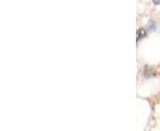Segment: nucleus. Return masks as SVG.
Returning <instances> with one entry per match:
<instances>
[{
	"mask_svg": "<svg viewBox=\"0 0 160 131\" xmlns=\"http://www.w3.org/2000/svg\"><path fill=\"white\" fill-rule=\"evenodd\" d=\"M153 3L157 6H160V0H153Z\"/></svg>",
	"mask_w": 160,
	"mask_h": 131,
	"instance_id": "nucleus-3",
	"label": "nucleus"
},
{
	"mask_svg": "<svg viewBox=\"0 0 160 131\" xmlns=\"http://www.w3.org/2000/svg\"><path fill=\"white\" fill-rule=\"evenodd\" d=\"M146 35H147V32H146V30H145V29H138V31H137L138 39H142V38H144Z\"/></svg>",
	"mask_w": 160,
	"mask_h": 131,
	"instance_id": "nucleus-1",
	"label": "nucleus"
},
{
	"mask_svg": "<svg viewBox=\"0 0 160 131\" xmlns=\"http://www.w3.org/2000/svg\"><path fill=\"white\" fill-rule=\"evenodd\" d=\"M148 28L151 31H155L157 29V25H156V22H155L154 21H149V22H148Z\"/></svg>",
	"mask_w": 160,
	"mask_h": 131,
	"instance_id": "nucleus-2",
	"label": "nucleus"
}]
</instances>
